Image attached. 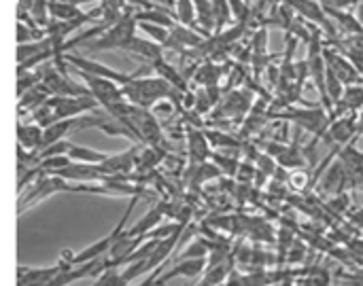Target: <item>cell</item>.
I'll return each mask as SVG.
<instances>
[{
    "label": "cell",
    "instance_id": "cell-1",
    "mask_svg": "<svg viewBox=\"0 0 363 286\" xmlns=\"http://www.w3.org/2000/svg\"><path fill=\"white\" fill-rule=\"evenodd\" d=\"M123 98L140 108H153L155 104L170 100L179 89H174L166 79L162 76H134L130 83L121 87Z\"/></svg>",
    "mask_w": 363,
    "mask_h": 286
},
{
    "label": "cell",
    "instance_id": "cell-2",
    "mask_svg": "<svg viewBox=\"0 0 363 286\" xmlns=\"http://www.w3.org/2000/svg\"><path fill=\"white\" fill-rule=\"evenodd\" d=\"M268 119H285V121L294 123L300 132H308L315 138H323L330 123L334 121L323 106H308V104H304L300 108L287 106V108L274 110L268 115Z\"/></svg>",
    "mask_w": 363,
    "mask_h": 286
},
{
    "label": "cell",
    "instance_id": "cell-3",
    "mask_svg": "<svg viewBox=\"0 0 363 286\" xmlns=\"http://www.w3.org/2000/svg\"><path fill=\"white\" fill-rule=\"evenodd\" d=\"M19 206H17V214H23L28 208L45 202L47 198L55 195V193H81V185L72 187L68 181L60 178V176H51V174H38L26 189L19 191Z\"/></svg>",
    "mask_w": 363,
    "mask_h": 286
},
{
    "label": "cell",
    "instance_id": "cell-4",
    "mask_svg": "<svg viewBox=\"0 0 363 286\" xmlns=\"http://www.w3.org/2000/svg\"><path fill=\"white\" fill-rule=\"evenodd\" d=\"M136 36V21L132 17V11H125L115 23H111L102 34L100 38L91 40L89 47L96 49V51H115V49H121L125 51L130 40Z\"/></svg>",
    "mask_w": 363,
    "mask_h": 286
},
{
    "label": "cell",
    "instance_id": "cell-5",
    "mask_svg": "<svg viewBox=\"0 0 363 286\" xmlns=\"http://www.w3.org/2000/svg\"><path fill=\"white\" fill-rule=\"evenodd\" d=\"M79 74H81V79H83V83H85L89 96H91V98L98 102V106H102L108 115L125 102L123 91H121V87H119L117 83H113V81H108V79H102V76H96V74H89V72H81V70H79Z\"/></svg>",
    "mask_w": 363,
    "mask_h": 286
},
{
    "label": "cell",
    "instance_id": "cell-6",
    "mask_svg": "<svg viewBox=\"0 0 363 286\" xmlns=\"http://www.w3.org/2000/svg\"><path fill=\"white\" fill-rule=\"evenodd\" d=\"M47 104H49L55 121L74 119V117H81V115L98 108V102L89 93H83V96H49Z\"/></svg>",
    "mask_w": 363,
    "mask_h": 286
},
{
    "label": "cell",
    "instance_id": "cell-7",
    "mask_svg": "<svg viewBox=\"0 0 363 286\" xmlns=\"http://www.w3.org/2000/svg\"><path fill=\"white\" fill-rule=\"evenodd\" d=\"M285 4H289L300 17H304L306 21L315 23L330 40L338 42V28L334 25V21L328 17V13L323 11V6L319 4V0H281Z\"/></svg>",
    "mask_w": 363,
    "mask_h": 286
},
{
    "label": "cell",
    "instance_id": "cell-8",
    "mask_svg": "<svg viewBox=\"0 0 363 286\" xmlns=\"http://www.w3.org/2000/svg\"><path fill=\"white\" fill-rule=\"evenodd\" d=\"M253 106V96L247 89H230L221 96L215 106V117H223L230 121H242Z\"/></svg>",
    "mask_w": 363,
    "mask_h": 286
},
{
    "label": "cell",
    "instance_id": "cell-9",
    "mask_svg": "<svg viewBox=\"0 0 363 286\" xmlns=\"http://www.w3.org/2000/svg\"><path fill=\"white\" fill-rule=\"evenodd\" d=\"M64 62L74 66L77 70L81 72H89V74H96V76H102V79H108L113 83H117L119 87H123L125 83H130L136 72H121V70H113L96 59H89V57H83V55H72V53H64Z\"/></svg>",
    "mask_w": 363,
    "mask_h": 286
},
{
    "label": "cell",
    "instance_id": "cell-10",
    "mask_svg": "<svg viewBox=\"0 0 363 286\" xmlns=\"http://www.w3.org/2000/svg\"><path fill=\"white\" fill-rule=\"evenodd\" d=\"M323 57H325V66L345 83V85H357L363 83V74L353 66V62L342 55L338 49H323Z\"/></svg>",
    "mask_w": 363,
    "mask_h": 286
},
{
    "label": "cell",
    "instance_id": "cell-11",
    "mask_svg": "<svg viewBox=\"0 0 363 286\" xmlns=\"http://www.w3.org/2000/svg\"><path fill=\"white\" fill-rule=\"evenodd\" d=\"M206 270V257H187V259H179L168 272H162L155 280L153 286L166 285L168 280H174V278H198L202 276Z\"/></svg>",
    "mask_w": 363,
    "mask_h": 286
},
{
    "label": "cell",
    "instance_id": "cell-12",
    "mask_svg": "<svg viewBox=\"0 0 363 286\" xmlns=\"http://www.w3.org/2000/svg\"><path fill=\"white\" fill-rule=\"evenodd\" d=\"M355 123H357V113H347L342 117H336L328 132L323 134V140L334 147H345L351 140H355Z\"/></svg>",
    "mask_w": 363,
    "mask_h": 286
},
{
    "label": "cell",
    "instance_id": "cell-13",
    "mask_svg": "<svg viewBox=\"0 0 363 286\" xmlns=\"http://www.w3.org/2000/svg\"><path fill=\"white\" fill-rule=\"evenodd\" d=\"M136 166V147L117 155H108L102 164H98L100 172L106 178H117L119 174H128Z\"/></svg>",
    "mask_w": 363,
    "mask_h": 286
},
{
    "label": "cell",
    "instance_id": "cell-14",
    "mask_svg": "<svg viewBox=\"0 0 363 286\" xmlns=\"http://www.w3.org/2000/svg\"><path fill=\"white\" fill-rule=\"evenodd\" d=\"M66 263L60 259L53 268H26L17 265V286H38L53 278Z\"/></svg>",
    "mask_w": 363,
    "mask_h": 286
},
{
    "label": "cell",
    "instance_id": "cell-15",
    "mask_svg": "<svg viewBox=\"0 0 363 286\" xmlns=\"http://www.w3.org/2000/svg\"><path fill=\"white\" fill-rule=\"evenodd\" d=\"M43 142V127L32 123H19L17 125V147H21L23 151L36 153L40 149Z\"/></svg>",
    "mask_w": 363,
    "mask_h": 286
},
{
    "label": "cell",
    "instance_id": "cell-16",
    "mask_svg": "<svg viewBox=\"0 0 363 286\" xmlns=\"http://www.w3.org/2000/svg\"><path fill=\"white\" fill-rule=\"evenodd\" d=\"M323 11L328 13L330 19H334L345 32H349L351 36H363V23L355 17L351 15L349 11L345 8H334V6H323Z\"/></svg>",
    "mask_w": 363,
    "mask_h": 286
},
{
    "label": "cell",
    "instance_id": "cell-17",
    "mask_svg": "<svg viewBox=\"0 0 363 286\" xmlns=\"http://www.w3.org/2000/svg\"><path fill=\"white\" fill-rule=\"evenodd\" d=\"M125 51H132V53H136V55H143V57H145L147 62H151V64L164 57V47H162V45L153 42L151 38H140V36H134V38L130 40V45H128Z\"/></svg>",
    "mask_w": 363,
    "mask_h": 286
},
{
    "label": "cell",
    "instance_id": "cell-18",
    "mask_svg": "<svg viewBox=\"0 0 363 286\" xmlns=\"http://www.w3.org/2000/svg\"><path fill=\"white\" fill-rule=\"evenodd\" d=\"M187 147H189V157L194 164H204L211 155V144H208L204 132L189 130L187 132Z\"/></svg>",
    "mask_w": 363,
    "mask_h": 286
},
{
    "label": "cell",
    "instance_id": "cell-19",
    "mask_svg": "<svg viewBox=\"0 0 363 286\" xmlns=\"http://www.w3.org/2000/svg\"><path fill=\"white\" fill-rule=\"evenodd\" d=\"M162 219H164V208L162 206H155V208H151L130 231H123L125 236H130V238H147V234L153 229V227H157L160 223H162Z\"/></svg>",
    "mask_w": 363,
    "mask_h": 286
},
{
    "label": "cell",
    "instance_id": "cell-20",
    "mask_svg": "<svg viewBox=\"0 0 363 286\" xmlns=\"http://www.w3.org/2000/svg\"><path fill=\"white\" fill-rule=\"evenodd\" d=\"M66 155L70 161H77V164H102L108 157V153H100L96 149H89V147H83L77 142H68Z\"/></svg>",
    "mask_w": 363,
    "mask_h": 286
},
{
    "label": "cell",
    "instance_id": "cell-21",
    "mask_svg": "<svg viewBox=\"0 0 363 286\" xmlns=\"http://www.w3.org/2000/svg\"><path fill=\"white\" fill-rule=\"evenodd\" d=\"M194 8H196L198 32H202L204 36H211L215 32V15H213L211 0H194Z\"/></svg>",
    "mask_w": 363,
    "mask_h": 286
},
{
    "label": "cell",
    "instance_id": "cell-22",
    "mask_svg": "<svg viewBox=\"0 0 363 286\" xmlns=\"http://www.w3.org/2000/svg\"><path fill=\"white\" fill-rule=\"evenodd\" d=\"M47 98H49L47 89H45L40 83H36L34 87H30L26 93L19 96V113H21V115H23V113H32V110L38 108L43 102H47Z\"/></svg>",
    "mask_w": 363,
    "mask_h": 286
},
{
    "label": "cell",
    "instance_id": "cell-23",
    "mask_svg": "<svg viewBox=\"0 0 363 286\" xmlns=\"http://www.w3.org/2000/svg\"><path fill=\"white\" fill-rule=\"evenodd\" d=\"M206 134V140H208V144H213V147H217V149H232V151H238V149H242V140L240 138H236V136H232V134H228V132H219V130H208V132H204Z\"/></svg>",
    "mask_w": 363,
    "mask_h": 286
},
{
    "label": "cell",
    "instance_id": "cell-24",
    "mask_svg": "<svg viewBox=\"0 0 363 286\" xmlns=\"http://www.w3.org/2000/svg\"><path fill=\"white\" fill-rule=\"evenodd\" d=\"M225 70L221 68V66H217L213 59L211 62H206L204 66H200L198 68V72H196V83H200V85H204V87H208V85H219V79H221V74H223Z\"/></svg>",
    "mask_w": 363,
    "mask_h": 286
},
{
    "label": "cell",
    "instance_id": "cell-25",
    "mask_svg": "<svg viewBox=\"0 0 363 286\" xmlns=\"http://www.w3.org/2000/svg\"><path fill=\"white\" fill-rule=\"evenodd\" d=\"M136 25L157 45L166 47L168 38H170V28L162 25V23H153V21H136Z\"/></svg>",
    "mask_w": 363,
    "mask_h": 286
},
{
    "label": "cell",
    "instance_id": "cell-26",
    "mask_svg": "<svg viewBox=\"0 0 363 286\" xmlns=\"http://www.w3.org/2000/svg\"><path fill=\"white\" fill-rule=\"evenodd\" d=\"M211 4H213V15H215V32H221L232 19L230 0H211Z\"/></svg>",
    "mask_w": 363,
    "mask_h": 286
},
{
    "label": "cell",
    "instance_id": "cell-27",
    "mask_svg": "<svg viewBox=\"0 0 363 286\" xmlns=\"http://www.w3.org/2000/svg\"><path fill=\"white\" fill-rule=\"evenodd\" d=\"M325 68H328V66H325ZM345 87H347V85H345V83H342V81H340V79H338V76L328 68V70H325V89H328V98H330V102H332V104H336V102L342 98Z\"/></svg>",
    "mask_w": 363,
    "mask_h": 286
},
{
    "label": "cell",
    "instance_id": "cell-28",
    "mask_svg": "<svg viewBox=\"0 0 363 286\" xmlns=\"http://www.w3.org/2000/svg\"><path fill=\"white\" fill-rule=\"evenodd\" d=\"M287 185H289L294 191L302 193L306 187H311V174H308L304 168H300V170H289V174H287Z\"/></svg>",
    "mask_w": 363,
    "mask_h": 286
},
{
    "label": "cell",
    "instance_id": "cell-29",
    "mask_svg": "<svg viewBox=\"0 0 363 286\" xmlns=\"http://www.w3.org/2000/svg\"><path fill=\"white\" fill-rule=\"evenodd\" d=\"M213 159H215V166L219 168V172L221 174H228V176H236V172H238V166H240V161H238V157L236 155H213Z\"/></svg>",
    "mask_w": 363,
    "mask_h": 286
},
{
    "label": "cell",
    "instance_id": "cell-30",
    "mask_svg": "<svg viewBox=\"0 0 363 286\" xmlns=\"http://www.w3.org/2000/svg\"><path fill=\"white\" fill-rule=\"evenodd\" d=\"M306 255H308L306 244L296 240V242L289 246V251L285 253V261H283V263H289V265H302V263H304V259H306Z\"/></svg>",
    "mask_w": 363,
    "mask_h": 286
},
{
    "label": "cell",
    "instance_id": "cell-31",
    "mask_svg": "<svg viewBox=\"0 0 363 286\" xmlns=\"http://www.w3.org/2000/svg\"><path fill=\"white\" fill-rule=\"evenodd\" d=\"M249 47H251V53H268V30L259 28L253 34V40H251Z\"/></svg>",
    "mask_w": 363,
    "mask_h": 286
},
{
    "label": "cell",
    "instance_id": "cell-32",
    "mask_svg": "<svg viewBox=\"0 0 363 286\" xmlns=\"http://www.w3.org/2000/svg\"><path fill=\"white\" fill-rule=\"evenodd\" d=\"M349 206H351V198H349V193L347 191H342V193H336V195H332V200H330V210H334L336 214H345L347 210H349Z\"/></svg>",
    "mask_w": 363,
    "mask_h": 286
},
{
    "label": "cell",
    "instance_id": "cell-33",
    "mask_svg": "<svg viewBox=\"0 0 363 286\" xmlns=\"http://www.w3.org/2000/svg\"><path fill=\"white\" fill-rule=\"evenodd\" d=\"M359 136H363V108L357 113V123H355V140H359Z\"/></svg>",
    "mask_w": 363,
    "mask_h": 286
}]
</instances>
